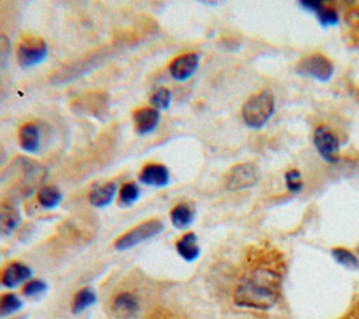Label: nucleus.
<instances>
[{
  "instance_id": "f257e3e1",
  "label": "nucleus",
  "mask_w": 359,
  "mask_h": 319,
  "mask_svg": "<svg viewBox=\"0 0 359 319\" xmlns=\"http://www.w3.org/2000/svg\"><path fill=\"white\" fill-rule=\"evenodd\" d=\"M280 297V275L273 270L255 268L234 292V304L240 308L268 311Z\"/></svg>"
},
{
  "instance_id": "f03ea898",
  "label": "nucleus",
  "mask_w": 359,
  "mask_h": 319,
  "mask_svg": "<svg viewBox=\"0 0 359 319\" xmlns=\"http://www.w3.org/2000/svg\"><path fill=\"white\" fill-rule=\"evenodd\" d=\"M275 112V98L269 90H262L247 98L241 115L244 124L251 129H261Z\"/></svg>"
},
{
  "instance_id": "7ed1b4c3",
  "label": "nucleus",
  "mask_w": 359,
  "mask_h": 319,
  "mask_svg": "<svg viewBox=\"0 0 359 319\" xmlns=\"http://www.w3.org/2000/svg\"><path fill=\"white\" fill-rule=\"evenodd\" d=\"M164 229V223L160 219H149L144 221L136 226H133L130 230L125 232L122 236H119L115 240V249L116 250H128L132 249L154 236L161 233Z\"/></svg>"
},
{
  "instance_id": "20e7f679",
  "label": "nucleus",
  "mask_w": 359,
  "mask_h": 319,
  "mask_svg": "<svg viewBox=\"0 0 359 319\" xmlns=\"http://www.w3.org/2000/svg\"><path fill=\"white\" fill-rule=\"evenodd\" d=\"M296 72L300 76L313 77L318 82H328L334 74L332 60L323 53H311L304 56L296 65Z\"/></svg>"
},
{
  "instance_id": "39448f33",
  "label": "nucleus",
  "mask_w": 359,
  "mask_h": 319,
  "mask_svg": "<svg viewBox=\"0 0 359 319\" xmlns=\"http://www.w3.org/2000/svg\"><path fill=\"white\" fill-rule=\"evenodd\" d=\"M49 53L48 44L42 38L27 37L17 46V62L21 67H32L42 63Z\"/></svg>"
},
{
  "instance_id": "423d86ee",
  "label": "nucleus",
  "mask_w": 359,
  "mask_h": 319,
  "mask_svg": "<svg viewBox=\"0 0 359 319\" xmlns=\"http://www.w3.org/2000/svg\"><path fill=\"white\" fill-rule=\"evenodd\" d=\"M259 180V170L254 163H240L230 169L226 176V188L240 191L254 187Z\"/></svg>"
},
{
  "instance_id": "0eeeda50",
  "label": "nucleus",
  "mask_w": 359,
  "mask_h": 319,
  "mask_svg": "<svg viewBox=\"0 0 359 319\" xmlns=\"http://www.w3.org/2000/svg\"><path fill=\"white\" fill-rule=\"evenodd\" d=\"M313 143L318 155L328 163H335L339 159V141L335 134L325 125H320L314 129Z\"/></svg>"
},
{
  "instance_id": "6e6552de",
  "label": "nucleus",
  "mask_w": 359,
  "mask_h": 319,
  "mask_svg": "<svg viewBox=\"0 0 359 319\" xmlns=\"http://www.w3.org/2000/svg\"><path fill=\"white\" fill-rule=\"evenodd\" d=\"M199 67V55L195 52H188L178 55L168 65V72L171 77L177 82H185L198 70Z\"/></svg>"
},
{
  "instance_id": "1a4fd4ad",
  "label": "nucleus",
  "mask_w": 359,
  "mask_h": 319,
  "mask_svg": "<svg viewBox=\"0 0 359 319\" xmlns=\"http://www.w3.org/2000/svg\"><path fill=\"white\" fill-rule=\"evenodd\" d=\"M139 181L144 185L163 188L170 183V171L163 163H147L139 171Z\"/></svg>"
},
{
  "instance_id": "9d476101",
  "label": "nucleus",
  "mask_w": 359,
  "mask_h": 319,
  "mask_svg": "<svg viewBox=\"0 0 359 319\" xmlns=\"http://www.w3.org/2000/svg\"><path fill=\"white\" fill-rule=\"evenodd\" d=\"M160 111L153 107H142L133 112L135 131L139 135L151 134L160 124Z\"/></svg>"
},
{
  "instance_id": "9b49d317",
  "label": "nucleus",
  "mask_w": 359,
  "mask_h": 319,
  "mask_svg": "<svg viewBox=\"0 0 359 319\" xmlns=\"http://www.w3.org/2000/svg\"><path fill=\"white\" fill-rule=\"evenodd\" d=\"M31 275H32V271L27 264L20 261H13L4 268L0 277V281L6 288H15L20 284H25L27 281H29Z\"/></svg>"
},
{
  "instance_id": "f8f14e48",
  "label": "nucleus",
  "mask_w": 359,
  "mask_h": 319,
  "mask_svg": "<svg viewBox=\"0 0 359 319\" xmlns=\"http://www.w3.org/2000/svg\"><path fill=\"white\" fill-rule=\"evenodd\" d=\"M18 143L27 153H35L41 146V129L35 122H25L18 129Z\"/></svg>"
},
{
  "instance_id": "ddd939ff",
  "label": "nucleus",
  "mask_w": 359,
  "mask_h": 319,
  "mask_svg": "<svg viewBox=\"0 0 359 319\" xmlns=\"http://www.w3.org/2000/svg\"><path fill=\"white\" fill-rule=\"evenodd\" d=\"M303 8L313 11L317 15L318 22L323 27H330V25H335L338 22V13L334 7H330L327 4H324L323 1L318 0H303L299 3Z\"/></svg>"
},
{
  "instance_id": "4468645a",
  "label": "nucleus",
  "mask_w": 359,
  "mask_h": 319,
  "mask_svg": "<svg viewBox=\"0 0 359 319\" xmlns=\"http://www.w3.org/2000/svg\"><path fill=\"white\" fill-rule=\"evenodd\" d=\"M118 193V185L114 181H107L91 188L88 193V201L95 208H104L109 205Z\"/></svg>"
},
{
  "instance_id": "2eb2a0df",
  "label": "nucleus",
  "mask_w": 359,
  "mask_h": 319,
  "mask_svg": "<svg viewBox=\"0 0 359 319\" xmlns=\"http://www.w3.org/2000/svg\"><path fill=\"white\" fill-rule=\"evenodd\" d=\"M21 221L18 207L13 202H0V235H10L14 232Z\"/></svg>"
},
{
  "instance_id": "dca6fc26",
  "label": "nucleus",
  "mask_w": 359,
  "mask_h": 319,
  "mask_svg": "<svg viewBox=\"0 0 359 319\" xmlns=\"http://www.w3.org/2000/svg\"><path fill=\"white\" fill-rule=\"evenodd\" d=\"M177 253L181 259H184L188 263L195 261L201 254V247L198 243V236L194 232H188L182 235L177 243H175Z\"/></svg>"
},
{
  "instance_id": "f3484780",
  "label": "nucleus",
  "mask_w": 359,
  "mask_h": 319,
  "mask_svg": "<svg viewBox=\"0 0 359 319\" xmlns=\"http://www.w3.org/2000/svg\"><path fill=\"white\" fill-rule=\"evenodd\" d=\"M195 215H196V211L191 204L180 202L175 207H172L170 212V219L177 229H185L192 225Z\"/></svg>"
},
{
  "instance_id": "a211bd4d",
  "label": "nucleus",
  "mask_w": 359,
  "mask_h": 319,
  "mask_svg": "<svg viewBox=\"0 0 359 319\" xmlns=\"http://www.w3.org/2000/svg\"><path fill=\"white\" fill-rule=\"evenodd\" d=\"M114 309L125 316H133L139 312L140 304L135 294L132 292H119L112 302Z\"/></svg>"
},
{
  "instance_id": "6ab92c4d",
  "label": "nucleus",
  "mask_w": 359,
  "mask_h": 319,
  "mask_svg": "<svg viewBox=\"0 0 359 319\" xmlns=\"http://www.w3.org/2000/svg\"><path fill=\"white\" fill-rule=\"evenodd\" d=\"M36 200L43 209H53L62 202L63 194L56 185H42L36 193Z\"/></svg>"
},
{
  "instance_id": "aec40b11",
  "label": "nucleus",
  "mask_w": 359,
  "mask_h": 319,
  "mask_svg": "<svg viewBox=\"0 0 359 319\" xmlns=\"http://www.w3.org/2000/svg\"><path fill=\"white\" fill-rule=\"evenodd\" d=\"M97 301V292L91 287L81 288L76 292L73 301H72V312L73 313H81L91 305H94Z\"/></svg>"
},
{
  "instance_id": "412c9836",
  "label": "nucleus",
  "mask_w": 359,
  "mask_h": 319,
  "mask_svg": "<svg viewBox=\"0 0 359 319\" xmlns=\"http://www.w3.org/2000/svg\"><path fill=\"white\" fill-rule=\"evenodd\" d=\"M140 197V187L135 181L125 183L118 190V201L122 207H130Z\"/></svg>"
},
{
  "instance_id": "4be33fe9",
  "label": "nucleus",
  "mask_w": 359,
  "mask_h": 319,
  "mask_svg": "<svg viewBox=\"0 0 359 319\" xmlns=\"http://www.w3.org/2000/svg\"><path fill=\"white\" fill-rule=\"evenodd\" d=\"M22 306V301L17 294L7 292L0 295V319L7 318L18 312Z\"/></svg>"
},
{
  "instance_id": "5701e85b",
  "label": "nucleus",
  "mask_w": 359,
  "mask_h": 319,
  "mask_svg": "<svg viewBox=\"0 0 359 319\" xmlns=\"http://www.w3.org/2000/svg\"><path fill=\"white\" fill-rule=\"evenodd\" d=\"M331 254H332L334 260L338 264H341L342 267H345L348 270H359V260L351 250H348L345 247H334L331 250Z\"/></svg>"
},
{
  "instance_id": "b1692460",
  "label": "nucleus",
  "mask_w": 359,
  "mask_h": 319,
  "mask_svg": "<svg viewBox=\"0 0 359 319\" xmlns=\"http://www.w3.org/2000/svg\"><path fill=\"white\" fill-rule=\"evenodd\" d=\"M171 101H172V94L167 87H160L150 96L151 107L158 111L167 110L171 105Z\"/></svg>"
},
{
  "instance_id": "393cba45",
  "label": "nucleus",
  "mask_w": 359,
  "mask_h": 319,
  "mask_svg": "<svg viewBox=\"0 0 359 319\" xmlns=\"http://www.w3.org/2000/svg\"><path fill=\"white\" fill-rule=\"evenodd\" d=\"M46 289H48V284L43 280L34 278V280H29L24 284L22 294L27 298H36V297L42 295L43 292H46Z\"/></svg>"
},
{
  "instance_id": "a878e982",
  "label": "nucleus",
  "mask_w": 359,
  "mask_h": 319,
  "mask_svg": "<svg viewBox=\"0 0 359 319\" xmlns=\"http://www.w3.org/2000/svg\"><path fill=\"white\" fill-rule=\"evenodd\" d=\"M285 181H286L287 190L292 191V193H299L303 188L302 174H300V171L297 169H292V170L286 171Z\"/></svg>"
},
{
  "instance_id": "bb28decb",
  "label": "nucleus",
  "mask_w": 359,
  "mask_h": 319,
  "mask_svg": "<svg viewBox=\"0 0 359 319\" xmlns=\"http://www.w3.org/2000/svg\"><path fill=\"white\" fill-rule=\"evenodd\" d=\"M146 319H185L184 316H181L180 313L168 309V308H163L158 306L156 309H153Z\"/></svg>"
},
{
  "instance_id": "cd10ccee",
  "label": "nucleus",
  "mask_w": 359,
  "mask_h": 319,
  "mask_svg": "<svg viewBox=\"0 0 359 319\" xmlns=\"http://www.w3.org/2000/svg\"><path fill=\"white\" fill-rule=\"evenodd\" d=\"M8 55H10V41L7 37L0 35V65H4L7 62Z\"/></svg>"
},
{
  "instance_id": "c85d7f7f",
  "label": "nucleus",
  "mask_w": 359,
  "mask_h": 319,
  "mask_svg": "<svg viewBox=\"0 0 359 319\" xmlns=\"http://www.w3.org/2000/svg\"><path fill=\"white\" fill-rule=\"evenodd\" d=\"M7 160V150L0 145V166H3Z\"/></svg>"
},
{
  "instance_id": "c756f323",
  "label": "nucleus",
  "mask_w": 359,
  "mask_h": 319,
  "mask_svg": "<svg viewBox=\"0 0 359 319\" xmlns=\"http://www.w3.org/2000/svg\"><path fill=\"white\" fill-rule=\"evenodd\" d=\"M4 97H6V94H4V91H1V90H0V103H1V100H3V98H4Z\"/></svg>"
},
{
  "instance_id": "7c9ffc66",
  "label": "nucleus",
  "mask_w": 359,
  "mask_h": 319,
  "mask_svg": "<svg viewBox=\"0 0 359 319\" xmlns=\"http://www.w3.org/2000/svg\"><path fill=\"white\" fill-rule=\"evenodd\" d=\"M14 319H27V316H18V318H14Z\"/></svg>"
},
{
  "instance_id": "2f4dec72",
  "label": "nucleus",
  "mask_w": 359,
  "mask_h": 319,
  "mask_svg": "<svg viewBox=\"0 0 359 319\" xmlns=\"http://www.w3.org/2000/svg\"><path fill=\"white\" fill-rule=\"evenodd\" d=\"M358 252H359V246H358Z\"/></svg>"
}]
</instances>
